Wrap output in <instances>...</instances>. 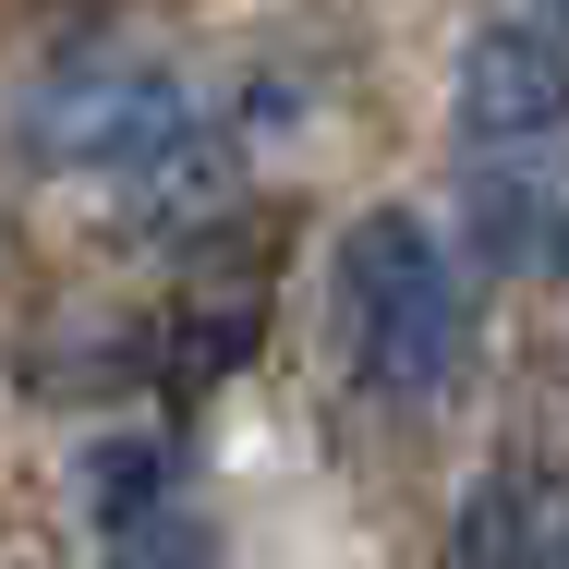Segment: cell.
<instances>
[{
  "label": "cell",
  "instance_id": "cell-1",
  "mask_svg": "<svg viewBox=\"0 0 569 569\" xmlns=\"http://www.w3.org/2000/svg\"><path fill=\"white\" fill-rule=\"evenodd\" d=\"M460 267L449 242L412 219V207H376V219L340 230V351L376 400H437L460 376Z\"/></svg>",
  "mask_w": 569,
  "mask_h": 569
},
{
  "label": "cell",
  "instance_id": "cell-2",
  "mask_svg": "<svg viewBox=\"0 0 569 569\" xmlns=\"http://www.w3.org/2000/svg\"><path fill=\"white\" fill-rule=\"evenodd\" d=\"M182 86L158 61H61L24 98V158L37 170H86V182H133L170 133H182Z\"/></svg>",
  "mask_w": 569,
  "mask_h": 569
},
{
  "label": "cell",
  "instance_id": "cell-3",
  "mask_svg": "<svg viewBox=\"0 0 569 569\" xmlns=\"http://www.w3.org/2000/svg\"><path fill=\"white\" fill-rule=\"evenodd\" d=\"M449 121H460V146H472V158L546 146V133L569 121V37L521 24V12L472 24V37H460V73H449Z\"/></svg>",
  "mask_w": 569,
  "mask_h": 569
},
{
  "label": "cell",
  "instance_id": "cell-4",
  "mask_svg": "<svg viewBox=\"0 0 569 569\" xmlns=\"http://www.w3.org/2000/svg\"><path fill=\"white\" fill-rule=\"evenodd\" d=\"M449 569H569V460H497L449 521Z\"/></svg>",
  "mask_w": 569,
  "mask_h": 569
},
{
  "label": "cell",
  "instance_id": "cell-5",
  "mask_svg": "<svg viewBox=\"0 0 569 569\" xmlns=\"http://www.w3.org/2000/svg\"><path fill=\"white\" fill-rule=\"evenodd\" d=\"M86 509H98V533L146 521V509H170V449H146V437H110V449H86Z\"/></svg>",
  "mask_w": 569,
  "mask_h": 569
},
{
  "label": "cell",
  "instance_id": "cell-6",
  "mask_svg": "<svg viewBox=\"0 0 569 569\" xmlns=\"http://www.w3.org/2000/svg\"><path fill=\"white\" fill-rule=\"evenodd\" d=\"M98 569H219V533H207V521H194V509L170 497V509L121 521V533H110V558H98Z\"/></svg>",
  "mask_w": 569,
  "mask_h": 569
},
{
  "label": "cell",
  "instance_id": "cell-7",
  "mask_svg": "<svg viewBox=\"0 0 569 569\" xmlns=\"http://www.w3.org/2000/svg\"><path fill=\"white\" fill-rule=\"evenodd\" d=\"M521 24H546V37H569V0H521Z\"/></svg>",
  "mask_w": 569,
  "mask_h": 569
},
{
  "label": "cell",
  "instance_id": "cell-8",
  "mask_svg": "<svg viewBox=\"0 0 569 569\" xmlns=\"http://www.w3.org/2000/svg\"><path fill=\"white\" fill-rule=\"evenodd\" d=\"M558 267H569V242H558Z\"/></svg>",
  "mask_w": 569,
  "mask_h": 569
}]
</instances>
